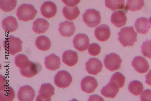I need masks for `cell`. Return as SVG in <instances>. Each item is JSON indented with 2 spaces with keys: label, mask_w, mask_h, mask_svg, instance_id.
<instances>
[{
  "label": "cell",
  "mask_w": 151,
  "mask_h": 101,
  "mask_svg": "<svg viewBox=\"0 0 151 101\" xmlns=\"http://www.w3.org/2000/svg\"><path fill=\"white\" fill-rule=\"evenodd\" d=\"M118 35L119 36L118 40L124 47H132L137 41V33L133 26L121 28Z\"/></svg>",
  "instance_id": "cell-1"
},
{
  "label": "cell",
  "mask_w": 151,
  "mask_h": 101,
  "mask_svg": "<svg viewBox=\"0 0 151 101\" xmlns=\"http://www.w3.org/2000/svg\"><path fill=\"white\" fill-rule=\"evenodd\" d=\"M22 42L19 38L11 35L3 42V46L5 51L12 56L22 52Z\"/></svg>",
  "instance_id": "cell-2"
},
{
  "label": "cell",
  "mask_w": 151,
  "mask_h": 101,
  "mask_svg": "<svg viewBox=\"0 0 151 101\" xmlns=\"http://www.w3.org/2000/svg\"><path fill=\"white\" fill-rule=\"evenodd\" d=\"M37 13V11L33 5L23 4L18 8L16 15L19 20L26 22L33 20Z\"/></svg>",
  "instance_id": "cell-3"
},
{
  "label": "cell",
  "mask_w": 151,
  "mask_h": 101,
  "mask_svg": "<svg viewBox=\"0 0 151 101\" xmlns=\"http://www.w3.org/2000/svg\"><path fill=\"white\" fill-rule=\"evenodd\" d=\"M83 19L88 27L91 28L97 26L101 22L100 12L94 9L86 10L83 15Z\"/></svg>",
  "instance_id": "cell-4"
},
{
  "label": "cell",
  "mask_w": 151,
  "mask_h": 101,
  "mask_svg": "<svg viewBox=\"0 0 151 101\" xmlns=\"http://www.w3.org/2000/svg\"><path fill=\"white\" fill-rule=\"evenodd\" d=\"M1 86H0V100L12 101L15 96V92L11 86L7 84L6 80L2 76H1Z\"/></svg>",
  "instance_id": "cell-5"
},
{
  "label": "cell",
  "mask_w": 151,
  "mask_h": 101,
  "mask_svg": "<svg viewBox=\"0 0 151 101\" xmlns=\"http://www.w3.org/2000/svg\"><path fill=\"white\" fill-rule=\"evenodd\" d=\"M72 81L71 75L68 72L65 70L58 71L54 78L55 84L60 88L68 87L71 83Z\"/></svg>",
  "instance_id": "cell-6"
},
{
  "label": "cell",
  "mask_w": 151,
  "mask_h": 101,
  "mask_svg": "<svg viewBox=\"0 0 151 101\" xmlns=\"http://www.w3.org/2000/svg\"><path fill=\"white\" fill-rule=\"evenodd\" d=\"M122 62L120 56L115 53L106 55L104 60L105 67L111 71L118 70L121 67Z\"/></svg>",
  "instance_id": "cell-7"
},
{
  "label": "cell",
  "mask_w": 151,
  "mask_h": 101,
  "mask_svg": "<svg viewBox=\"0 0 151 101\" xmlns=\"http://www.w3.org/2000/svg\"><path fill=\"white\" fill-rule=\"evenodd\" d=\"M55 88L51 84L46 83L42 84L36 100L51 101V97L55 95Z\"/></svg>",
  "instance_id": "cell-8"
},
{
  "label": "cell",
  "mask_w": 151,
  "mask_h": 101,
  "mask_svg": "<svg viewBox=\"0 0 151 101\" xmlns=\"http://www.w3.org/2000/svg\"><path fill=\"white\" fill-rule=\"evenodd\" d=\"M73 44L74 48L80 52H83L88 47L90 40L88 36L86 34L80 33L74 37Z\"/></svg>",
  "instance_id": "cell-9"
},
{
  "label": "cell",
  "mask_w": 151,
  "mask_h": 101,
  "mask_svg": "<svg viewBox=\"0 0 151 101\" xmlns=\"http://www.w3.org/2000/svg\"><path fill=\"white\" fill-rule=\"evenodd\" d=\"M85 65L88 73L94 75L101 72L103 67L101 61L95 58H90L86 62Z\"/></svg>",
  "instance_id": "cell-10"
},
{
  "label": "cell",
  "mask_w": 151,
  "mask_h": 101,
  "mask_svg": "<svg viewBox=\"0 0 151 101\" xmlns=\"http://www.w3.org/2000/svg\"><path fill=\"white\" fill-rule=\"evenodd\" d=\"M81 84L82 91L88 94L94 92L98 85L96 78L91 76H87L83 78L81 80Z\"/></svg>",
  "instance_id": "cell-11"
},
{
  "label": "cell",
  "mask_w": 151,
  "mask_h": 101,
  "mask_svg": "<svg viewBox=\"0 0 151 101\" xmlns=\"http://www.w3.org/2000/svg\"><path fill=\"white\" fill-rule=\"evenodd\" d=\"M35 96V90L29 85L21 87L18 92V98L19 101H32Z\"/></svg>",
  "instance_id": "cell-12"
},
{
  "label": "cell",
  "mask_w": 151,
  "mask_h": 101,
  "mask_svg": "<svg viewBox=\"0 0 151 101\" xmlns=\"http://www.w3.org/2000/svg\"><path fill=\"white\" fill-rule=\"evenodd\" d=\"M132 66L137 72L141 73H146L149 68L147 61L140 56L134 57L132 62Z\"/></svg>",
  "instance_id": "cell-13"
},
{
  "label": "cell",
  "mask_w": 151,
  "mask_h": 101,
  "mask_svg": "<svg viewBox=\"0 0 151 101\" xmlns=\"http://www.w3.org/2000/svg\"><path fill=\"white\" fill-rule=\"evenodd\" d=\"M41 13L43 16L47 19L53 17L56 14L57 7L56 4L51 1L44 2L41 7Z\"/></svg>",
  "instance_id": "cell-14"
},
{
  "label": "cell",
  "mask_w": 151,
  "mask_h": 101,
  "mask_svg": "<svg viewBox=\"0 0 151 101\" xmlns=\"http://www.w3.org/2000/svg\"><path fill=\"white\" fill-rule=\"evenodd\" d=\"M94 34L98 40L101 42H104L109 39L111 32L109 26L103 24L99 25L96 28Z\"/></svg>",
  "instance_id": "cell-15"
},
{
  "label": "cell",
  "mask_w": 151,
  "mask_h": 101,
  "mask_svg": "<svg viewBox=\"0 0 151 101\" xmlns=\"http://www.w3.org/2000/svg\"><path fill=\"white\" fill-rule=\"evenodd\" d=\"M127 18L125 12L121 10H117L113 12L111 18V23L118 28L122 27L125 25Z\"/></svg>",
  "instance_id": "cell-16"
},
{
  "label": "cell",
  "mask_w": 151,
  "mask_h": 101,
  "mask_svg": "<svg viewBox=\"0 0 151 101\" xmlns=\"http://www.w3.org/2000/svg\"><path fill=\"white\" fill-rule=\"evenodd\" d=\"M44 64L47 69L55 71L60 68L61 65L60 58L54 54H50L45 57Z\"/></svg>",
  "instance_id": "cell-17"
},
{
  "label": "cell",
  "mask_w": 151,
  "mask_h": 101,
  "mask_svg": "<svg viewBox=\"0 0 151 101\" xmlns=\"http://www.w3.org/2000/svg\"><path fill=\"white\" fill-rule=\"evenodd\" d=\"M76 27L73 22L65 21L60 23L58 31L62 36L70 37L74 33Z\"/></svg>",
  "instance_id": "cell-18"
},
{
  "label": "cell",
  "mask_w": 151,
  "mask_h": 101,
  "mask_svg": "<svg viewBox=\"0 0 151 101\" xmlns=\"http://www.w3.org/2000/svg\"><path fill=\"white\" fill-rule=\"evenodd\" d=\"M62 61L69 67H72L77 64L78 61V56L76 52L71 50L65 51L62 55Z\"/></svg>",
  "instance_id": "cell-19"
},
{
  "label": "cell",
  "mask_w": 151,
  "mask_h": 101,
  "mask_svg": "<svg viewBox=\"0 0 151 101\" xmlns=\"http://www.w3.org/2000/svg\"><path fill=\"white\" fill-rule=\"evenodd\" d=\"M119 91V88L116 84L109 82L106 86L103 87L101 93V94L106 97L114 98Z\"/></svg>",
  "instance_id": "cell-20"
},
{
  "label": "cell",
  "mask_w": 151,
  "mask_h": 101,
  "mask_svg": "<svg viewBox=\"0 0 151 101\" xmlns=\"http://www.w3.org/2000/svg\"><path fill=\"white\" fill-rule=\"evenodd\" d=\"M49 25L46 20L42 18H37L33 23L32 29L36 33L39 34L44 33L49 28Z\"/></svg>",
  "instance_id": "cell-21"
},
{
  "label": "cell",
  "mask_w": 151,
  "mask_h": 101,
  "mask_svg": "<svg viewBox=\"0 0 151 101\" xmlns=\"http://www.w3.org/2000/svg\"><path fill=\"white\" fill-rule=\"evenodd\" d=\"M134 26L137 33L143 34L147 33L151 27L148 19L143 17L137 19Z\"/></svg>",
  "instance_id": "cell-22"
},
{
  "label": "cell",
  "mask_w": 151,
  "mask_h": 101,
  "mask_svg": "<svg viewBox=\"0 0 151 101\" xmlns=\"http://www.w3.org/2000/svg\"><path fill=\"white\" fill-rule=\"evenodd\" d=\"M2 26L5 31L12 33L16 30L18 27V24L15 18L9 16L2 20Z\"/></svg>",
  "instance_id": "cell-23"
},
{
  "label": "cell",
  "mask_w": 151,
  "mask_h": 101,
  "mask_svg": "<svg viewBox=\"0 0 151 101\" xmlns=\"http://www.w3.org/2000/svg\"><path fill=\"white\" fill-rule=\"evenodd\" d=\"M63 14L65 17L70 21L74 20L79 15L80 12L77 6L70 7L65 6L62 10Z\"/></svg>",
  "instance_id": "cell-24"
},
{
  "label": "cell",
  "mask_w": 151,
  "mask_h": 101,
  "mask_svg": "<svg viewBox=\"0 0 151 101\" xmlns=\"http://www.w3.org/2000/svg\"><path fill=\"white\" fill-rule=\"evenodd\" d=\"M21 74L23 76L31 78L36 75L39 72L37 65L34 62L29 61L28 66L23 69H20Z\"/></svg>",
  "instance_id": "cell-25"
},
{
  "label": "cell",
  "mask_w": 151,
  "mask_h": 101,
  "mask_svg": "<svg viewBox=\"0 0 151 101\" xmlns=\"http://www.w3.org/2000/svg\"><path fill=\"white\" fill-rule=\"evenodd\" d=\"M35 44L39 49L42 51H46L51 47V43L47 36L42 35L37 38Z\"/></svg>",
  "instance_id": "cell-26"
},
{
  "label": "cell",
  "mask_w": 151,
  "mask_h": 101,
  "mask_svg": "<svg viewBox=\"0 0 151 101\" xmlns=\"http://www.w3.org/2000/svg\"><path fill=\"white\" fill-rule=\"evenodd\" d=\"M128 89L132 95L138 96L140 95L143 91L144 86L141 82L134 80L131 82L129 84Z\"/></svg>",
  "instance_id": "cell-27"
},
{
  "label": "cell",
  "mask_w": 151,
  "mask_h": 101,
  "mask_svg": "<svg viewBox=\"0 0 151 101\" xmlns=\"http://www.w3.org/2000/svg\"><path fill=\"white\" fill-rule=\"evenodd\" d=\"M144 0H127L125 8L132 12L139 11L144 6Z\"/></svg>",
  "instance_id": "cell-28"
},
{
  "label": "cell",
  "mask_w": 151,
  "mask_h": 101,
  "mask_svg": "<svg viewBox=\"0 0 151 101\" xmlns=\"http://www.w3.org/2000/svg\"><path fill=\"white\" fill-rule=\"evenodd\" d=\"M106 7L112 11L123 9L124 7V0H105Z\"/></svg>",
  "instance_id": "cell-29"
},
{
  "label": "cell",
  "mask_w": 151,
  "mask_h": 101,
  "mask_svg": "<svg viewBox=\"0 0 151 101\" xmlns=\"http://www.w3.org/2000/svg\"><path fill=\"white\" fill-rule=\"evenodd\" d=\"M17 5V0H0V7L5 12H8L14 10Z\"/></svg>",
  "instance_id": "cell-30"
},
{
  "label": "cell",
  "mask_w": 151,
  "mask_h": 101,
  "mask_svg": "<svg viewBox=\"0 0 151 101\" xmlns=\"http://www.w3.org/2000/svg\"><path fill=\"white\" fill-rule=\"evenodd\" d=\"M29 61L27 56L23 54H19L15 58V64L19 69L26 68L28 65Z\"/></svg>",
  "instance_id": "cell-31"
},
{
  "label": "cell",
  "mask_w": 151,
  "mask_h": 101,
  "mask_svg": "<svg viewBox=\"0 0 151 101\" xmlns=\"http://www.w3.org/2000/svg\"><path fill=\"white\" fill-rule=\"evenodd\" d=\"M125 79V77L122 73L116 72L112 75L109 82L115 83L120 89L123 86Z\"/></svg>",
  "instance_id": "cell-32"
},
{
  "label": "cell",
  "mask_w": 151,
  "mask_h": 101,
  "mask_svg": "<svg viewBox=\"0 0 151 101\" xmlns=\"http://www.w3.org/2000/svg\"><path fill=\"white\" fill-rule=\"evenodd\" d=\"M142 53L148 58H151V40L146 41L144 42L141 46Z\"/></svg>",
  "instance_id": "cell-33"
},
{
  "label": "cell",
  "mask_w": 151,
  "mask_h": 101,
  "mask_svg": "<svg viewBox=\"0 0 151 101\" xmlns=\"http://www.w3.org/2000/svg\"><path fill=\"white\" fill-rule=\"evenodd\" d=\"M101 47L97 43H93L90 44L88 48V52L92 56H96L100 53Z\"/></svg>",
  "instance_id": "cell-34"
},
{
  "label": "cell",
  "mask_w": 151,
  "mask_h": 101,
  "mask_svg": "<svg viewBox=\"0 0 151 101\" xmlns=\"http://www.w3.org/2000/svg\"><path fill=\"white\" fill-rule=\"evenodd\" d=\"M142 101H151V90L147 89L144 91L140 96Z\"/></svg>",
  "instance_id": "cell-35"
},
{
  "label": "cell",
  "mask_w": 151,
  "mask_h": 101,
  "mask_svg": "<svg viewBox=\"0 0 151 101\" xmlns=\"http://www.w3.org/2000/svg\"><path fill=\"white\" fill-rule=\"evenodd\" d=\"M81 0H62V1L66 6L70 7H74L78 4Z\"/></svg>",
  "instance_id": "cell-36"
},
{
  "label": "cell",
  "mask_w": 151,
  "mask_h": 101,
  "mask_svg": "<svg viewBox=\"0 0 151 101\" xmlns=\"http://www.w3.org/2000/svg\"><path fill=\"white\" fill-rule=\"evenodd\" d=\"M145 78L146 83L151 86V70H150L148 73L145 76Z\"/></svg>",
  "instance_id": "cell-37"
},
{
  "label": "cell",
  "mask_w": 151,
  "mask_h": 101,
  "mask_svg": "<svg viewBox=\"0 0 151 101\" xmlns=\"http://www.w3.org/2000/svg\"><path fill=\"white\" fill-rule=\"evenodd\" d=\"M149 23L151 25V16L149 19Z\"/></svg>",
  "instance_id": "cell-38"
}]
</instances>
